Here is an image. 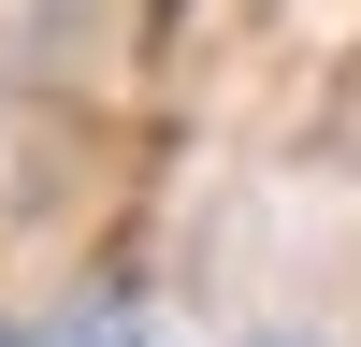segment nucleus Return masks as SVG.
I'll list each match as a JSON object with an SVG mask.
<instances>
[{"instance_id":"2","label":"nucleus","mask_w":361,"mask_h":347,"mask_svg":"<svg viewBox=\"0 0 361 347\" xmlns=\"http://www.w3.org/2000/svg\"><path fill=\"white\" fill-rule=\"evenodd\" d=\"M0 347H44V333H15V318H0Z\"/></svg>"},{"instance_id":"1","label":"nucleus","mask_w":361,"mask_h":347,"mask_svg":"<svg viewBox=\"0 0 361 347\" xmlns=\"http://www.w3.org/2000/svg\"><path fill=\"white\" fill-rule=\"evenodd\" d=\"M44 347H130V318H73V333H44Z\"/></svg>"}]
</instances>
